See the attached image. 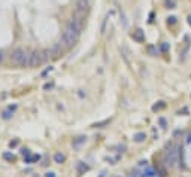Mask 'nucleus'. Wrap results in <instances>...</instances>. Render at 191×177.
Masks as SVG:
<instances>
[{
    "mask_svg": "<svg viewBox=\"0 0 191 177\" xmlns=\"http://www.w3.org/2000/svg\"><path fill=\"white\" fill-rule=\"evenodd\" d=\"M78 37L79 36H76L72 30H69V28H66V31L61 34V43L64 45L66 48H72L73 45L76 43V40H78Z\"/></svg>",
    "mask_w": 191,
    "mask_h": 177,
    "instance_id": "f257e3e1",
    "label": "nucleus"
},
{
    "mask_svg": "<svg viewBox=\"0 0 191 177\" xmlns=\"http://www.w3.org/2000/svg\"><path fill=\"white\" fill-rule=\"evenodd\" d=\"M166 156H167V165L169 167H175L178 162H179V153L173 145H170L166 150Z\"/></svg>",
    "mask_w": 191,
    "mask_h": 177,
    "instance_id": "f03ea898",
    "label": "nucleus"
},
{
    "mask_svg": "<svg viewBox=\"0 0 191 177\" xmlns=\"http://www.w3.org/2000/svg\"><path fill=\"white\" fill-rule=\"evenodd\" d=\"M27 52L29 51H25L23 48H17L14 52H12V55H11L12 63H14L15 65H21V67H23V63H24V58H25V55H27Z\"/></svg>",
    "mask_w": 191,
    "mask_h": 177,
    "instance_id": "7ed1b4c3",
    "label": "nucleus"
},
{
    "mask_svg": "<svg viewBox=\"0 0 191 177\" xmlns=\"http://www.w3.org/2000/svg\"><path fill=\"white\" fill-rule=\"evenodd\" d=\"M47 61V58L43 55V51H33L30 55V67H37L42 63Z\"/></svg>",
    "mask_w": 191,
    "mask_h": 177,
    "instance_id": "20e7f679",
    "label": "nucleus"
},
{
    "mask_svg": "<svg viewBox=\"0 0 191 177\" xmlns=\"http://www.w3.org/2000/svg\"><path fill=\"white\" fill-rule=\"evenodd\" d=\"M67 28L73 31L76 36H79V34H81V31H82V21H79V19H76V18L73 17V18H72L70 21H69Z\"/></svg>",
    "mask_w": 191,
    "mask_h": 177,
    "instance_id": "39448f33",
    "label": "nucleus"
},
{
    "mask_svg": "<svg viewBox=\"0 0 191 177\" xmlns=\"http://www.w3.org/2000/svg\"><path fill=\"white\" fill-rule=\"evenodd\" d=\"M49 52H51V57L52 58H58V57L61 55V52H63V45L61 43H54L49 48Z\"/></svg>",
    "mask_w": 191,
    "mask_h": 177,
    "instance_id": "423d86ee",
    "label": "nucleus"
},
{
    "mask_svg": "<svg viewBox=\"0 0 191 177\" xmlns=\"http://www.w3.org/2000/svg\"><path fill=\"white\" fill-rule=\"evenodd\" d=\"M131 39H133V40H136L137 43H142V42H145V31H143L142 28H137V30H134L133 33H131Z\"/></svg>",
    "mask_w": 191,
    "mask_h": 177,
    "instance_id": "0eeeda50",
    "label": "nucleus"
},
{
    "mask_svg": "<svg viewBox=\"0 0 191 177\" xmlns=\"http://www.w3.org/2000/svg\"><path fill=\"white\" fill-rule=\"evenodd\" d=\"M85 143H87V137L85 135H79V137H76V139H73V143H72V146H73V149H81Z\"/></svg>",
    "mask_w": 191,
    "mask_h": 177,
    "instance_id": "6e6552de",
    "label": "nucleus"
},
{
    "mask_svg": "<svg viewBox=\"0 0 191 177\" xmlns=\"http://www.w3.org/2000/svg\"><path fill=\"white\" fill-rule=\"evenodd\" d=\"M76 9L87 12L90 9V0H76Z\"/></svg>",
    "mask_w": 191,
    "mask_h": 177,
    "instance_id": "1a4fd4ad",
    "label": "nucleus"
},
{
    "mask_svg": "<svg viewBox=\"0 0 191 177\" xmlns=\"http://www.w3.org/2000/svg\"><path fill=\"white\" fill-rule=\"evenodd\" d=\"M39 159H41V155H29V156H25V162H27V164L37 162Z\"/></svg>",
    "mask_w": 191,
    "mask_h": 177,
    "instance_id": "9d476101",
    "label": "nucleus"
},
{
    "mask_svg": "<svg viewBox=\"0 0 191 177\" xmlns=\"http://www.w3.org/2000/svg\"><path fill=\"white\" fill-rule=\"evenodd\" d=\"M64 161H66V156H64L63 153L57 152V153L54 155V162H55V164H63Z\"/></svg>",
    "mask_w": 191,
    "mask_h": 177,
    "instance_id": "9b49d317",
    "label": "nucleus"
},
{
    "mask_svg": "<svg viewBox=\"0 0 191 177\" xmlns=\"http://www.w3.org/2000/svg\"><path fill=\"white\" fill-rule=\"evenodd\" d=\"M146 51H148V54H149L151 57H155L157 54H158V49H157L155 46H152V45H148V46H146Z\"/></svg>",
    "mask_w": 191,
    "mask_h": 177,
    "instance_id": "f8f14e48",
    "label": "nucleus"
},
{
    "mask_svg": "<svg viewBox=\"0 0 191 177\" xmlns=\"http://www.w3.org/2000/svg\"><path fill=\"white\" fill-rule=\"evenodd\" d=\"M163 109H166V103H164V101H158L157 104H154V106H152L154 112H158V110H163Z\"/></svg>",
    "mask_w": 191,
    "mask_h": 177,
    "instance_id": "ddd939ff",
    "label": "nucleus"
},
{
    "mask_svg": "<svg viewBox=\"0 0 191 177\" xmlns=\"http://www.w3.org/2000/svg\"><path fill=\"white\" fill-rule=\"evenodd\" d=\"M133 139H134L136 143H142L145 139H146V135H145V133H137V134L133 137Z\"/></svg>",
    "mask_w": 191,
    "mask_h": 177,
    "instance_id": "4468645a",
    "label": "nucleus"
},
{
    "mask_svg": "<svg viewBox=\"0 0 191 177\" xmlns=\"http://www.w3.org/2000/svg\"><path fill=\"white\" fill-rule=\"evenodd\" d=\"M88 170V165H85L84 162H78V171L79 173H84V171H87Z\"/></svg>",
    "mask_w": 191,
    "mask_h": 177,
    "instance_id": "2eb2a0df",
    "label": "nucleus"
},
{
    "mask_svg": "<svg viewBox=\"0 0 191 177\" xmlns=\"http://www.w3.org/2000/svg\"><path fill=\"white\" fill-rule=\"evenodd\" d=\"M3 158H5L6 161H12V162L15 161V156L12 155V153H9V152H5V153H3Z\"/></svg>",
    "mask_w": 191,
    "mask_h": 177,
    "instance_id": "dca6fc26",
    "label": "nucleus"
},
{
    "mask_svg": "<svg viewBox=\"0 0 191 177\" xmlns=\"http://www.w3.org/2000/svg\"><path fill=\"white\" fill-rule=\"evenodd\" d=\"M166 6L169 9H173L175 8V0H166Z\"/></svg>",
    "mask_w": 191,
    "mask_h": 177,
    "instance_id": "f3484780",
    "label": "nucleus"
},
{
    "mask_svg": "<svg viewBox=\"0 0 191 177\" xmlns=\"http://www.w3.org/2000/svg\"><path fill=\"white\" fill-rule=\"evenodd\" d=\"M167 24L175 25V24H176V17H169V18H167Z\"/></svg>",
    "mask_w": 191,
    "mask_h": 177,
    "instance_id": "a211bd4d",
    "label": "nucleus"
},
{
    "mask_svg": "<svg viewBox=\"0 0 191 177\" xmlns=\"http://www.w3.org/2000/svg\"><path fill=\"white\" fill-rule=\"evenodd\" d=\"M169 48H170V46H169L167 42H163V43H161V51H163V52H167Z\"/></svg>",
    "mask_w": 191,
    "mask_h": 177,
    "instance_id": "6ab92c4d",
    "label": "nucleus"
},
{
    "mask_svg": "<svg viewBox=\"0 0 191 177\" xmlns=\"http://www.w3.org/2000/svg\"><path fill=\"white\" fill-rule=\"evenodd\" d=\"M12 110H6V112L3 113V119H11V116H12Z\"/></svg>",
    "mask_w": 191,
    "mask_h": 177,
    "instance_id": "aec40b11",
    "label": "nucleus"
},
{
    "mask_svg": "<svg viewBox=\"0 0 191 177\" xmlns=\"http://www.w3.org/2000/svg\"><path fill=\"white\" fill-rule=\"evenodd\" d=\"M108 122H109V121H103V122H98V124H94V125H93V127H94V128H100V127H103V125H104V124H108Z\"/></svg>",
    "mask_w": 191,
    "mask_h": 177,
    "instance_id": "412c9836",
    "label": "nucleus"
},
{
    "mask_svg": "<svg viewBox=\"0 0 191 177\" xmlns=\"http://www.w3.org/2000/svg\"><path fill=\"white\" fill-rule=\"evenodd\" d=\"M21 153H23L24 156H29V155H30V149H27V147H24V149L21 150Z\"/></svg>",
    "mask_w": 191,
    "mask_h": 177,
    "instance_id": "4be33fe9",
    "label": "nucleus"
},
{
    "mask_svg": "<svg viewBox=\"0 0 191 177\" xmlns=\"http://www.w3.org/2000/svg\"><path fill=\"white\" fill-rule=\"evenodd\" d=\"M18 143H19V140H12V141L9 143V146H11V147H15V146H18Z\"/></svg>",
    "mask_w": 191,
    "mask_h": 177,
    "instance_id": "5701e85b",
    "label": "nucleus"
},
{
    "mask_svg": "<svg viewBox=\"0 0 191 177\" xmlns=\"http://www.w3.org/2000/svg\"><path fill=\"white\" fill-rule=\"evenodd\" d=\"M54 88V83H47V85H43V89H52Z\"/></svg>",
    "mask_w": 191,
    "mask_h": 177,
    "instance_id": "b1692460",
    "label": "nucleus"
},
{
    "mask_svg": "<svg viewBox=\"0 0 191 177\" xmlns=\"http://www.w3.org/2000/svg\"><path fill=\"white\" fill-rule=\"evenodd\" d=\"M45 177H57V176H55V173L49 171V173H47V174H45Z\"/></svg>",
    "mask_w": 191,
    "mask_h": 177,
    "instance_id": "393cba45",
    "label": "nucleus"
},
{
    "mask_svg": "<svg viewBox=\"0 0 191 177\" xmlns=\"http://www.w3.org/2000/svg\"><path fill=\"white\" fill-rule=\"evenodd\" d=\"M51 70H52V67H48V69H47V70H45V71H43V73H42V76H45V75H47V73H49V71H51Z\"/></svg>",
    "mask_w": 191,
    "mask_h": 177,
    "instance_id": "a878e982",
    "label": "nucleus"
},
{
    "mask_svg": "<svg viewBox=\"0 0 191 177\" xmlns=\"http://www.w3.org/2000/svg\"><path fill=\"white\" fill-rule=\"evenodd\" d=\"M3 58H5V55H3V52H2V51H0V63H2V61H3Z\"/></svg>",
    "mask_w": 191,
    "mask_h": 177,
    "instance_id": "bb28decb",
    "label": "nucleus"
},
{
    "mask_svg": "<svg viewBox=\"0 0 191 177\" xmlns=\"http://www.w3.org/2000/svg\"><path fill=\"white\" fill-rule=\"evenodd\" d=\"M187 143H191V134H188V137H187Z\"/></svg>",
    "mask_w": 191,
    "mask_h": 177,
    "instance_id": "cd10ccee",
    "label": "nucleus"
},
{
    "mask_svg": "<svg viewBox=\"0 0 191 177\" xmlns=\"http://www.w3.org/2000/svg\"><path fill=\"white\" fill-rule=\"evenodd\" d=\"M15 109H17L15 104H14V106H9V110H15Z\"/></svg>",
    "mask_w": 191,
    "mask_h": 177,
    "instance_id": "c85d7f7f",
    "label": "nucleus"
},
{
    "mask_svg": "<svg viewBox=\"0 0 191 177\" xmlns=\"http://www.w3.org/2000/svg\"><path fill=\"white\" fill-rule=\"evenodd\" d=\"M188 22H190V24H191V15H190V17H188Z\"/></svg>",
    "mask_w": 191,
    "mask_h": 177,
    "instance_id": "c756f323",
    "label": "nucleus"
}]
</instances>
